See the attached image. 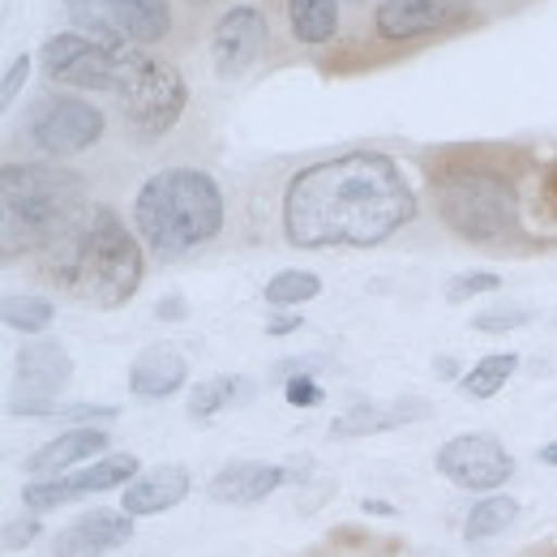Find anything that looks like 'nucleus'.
Wrapping results in <instances>:
<instances>
[{
  "label": "nucleus",
  "mask_w": 557,
  "mask_h": 557,
  "mask_svg": "<svg viewBox=\"0 0 557 557\" xmlns=\"http://www.w3.org/2000/svg\"><path fill=\"white\" fill-rule=\"evenodd\" d=\"M412 219L417 194L382 150L309 163L283 189V232L296 249H373Z\"/></svg>",
  "instance_id": "nucleus-1"
},
{
  "label": "nucleus",
  "mask_w": 557,
  "mask_h": 557,
  "mask_svg": "<svg viewBox=\"0 0 557 557\" xmlns=\"http://www.w3.org/2000/svg\"><path fill=\"white\" fill-rule=\"evenodd\" d=\"M52 278L73 300L95 309H121L141 287V245L138 236L116 219V210L95 207L82 223L48 249Z\"/></svg>",
  "instance_id": "nucleus-2"
},
{
  "label": "nucleus",
  "mask_w": 557,
  "mask_h": 557,
  "mask_svg": "<svg viewBox=\"0 0 557 557\" xmlns=\"http://www.w3.org/2000/svg\"><path fill=\"white\" fill-rule=\"evenodd\" d=\"M4 207V258L52 249L73 223L86 219V181L61 163H4L0 168Z\"/></svg>",
  "instance_id": "nucleus-3"
},
{
  "label": "nucleus",
  "mask_w": 557,
  "mask_h": 557,
  "mask_svg": "<svg viewBox=\"0 0 557 557\" xmlns=\"http://www.w3.org/2000/svg\"><path fill=\"white\" fill-rule=\"evenodd\" d=\"M138 236L163 258H181L223 232V189L198 168H163L138 189Z\"/></svg>",
  "instance_id": "nucleus-4"
},
{
  "label": "nucleus",
  "mask_w": 557,
  "mask_h": 557,
  "mask_svg": "<svg viewBox=\"0 0 557 557\" xmlns=\"http://www.w3.org/2000/svg\"><path fill=\"white\" fill-rule=\"evenodd\" d=\"M433 194L442 223L472 245H497L519 227V194L502 172L459 163L437 176Z\"/></svg>",
  "instance_id": "nucleus-5"
},
{
  "label": "nucleus",
  "mask_w": 557,
  "mask_h": 557,
  "mask_svg": "<svg viewBox=\"0 0 557 557\" xmlns=\"http://www.w3.org/2000/svg\"><path fill=\"white\" fill-rule=\"evenodd\" d=\"M125 121L138 129L141 138H159L168 134L181 112H185V99H189V86L176 65L141 52V48H121L116 52V77H112V90H108Z\"/></svg>",
  "instance_id": "nucleus-6"
},
{
  "label": "nucleus",
  "mask_w": 557,
  "mask_h": 557,
  "mask_svg": "<svg viewBox=\"0 0 557 557\" xmlns=\"http://www.w3.org/2000/svg\"><path fill=\"white\" fill-rule=\"evenodd\" d=\"M99 138H103V112L77 95H52L30 116V141L52 159L82 154Z\"/></svg>",
  "instance_id": "nucleus-7"
},
{
  "label": "nucleus",
  "mask_w": 557,
  "mask_h": 557,
  "mask_svg": "<svg viewBox=\"0 0 557 557\" xmlns=\"http://www.w3.org/2000/svg\"><path fill=\"white\" fill-rule=\"evenodd\" d=\"M437 472L459 488L493 493L515 476V455L488 433H459L437 450Z\"/></svg>",
  "instance_id": "nucleus-8"
},
{
  "label": "nucleus",
  "mask_w": 557,
  "mask_h": 557,
  "mask_svg": "<svg viewBox=\"0 0 557 557\" xmlns=\"http://www.w3.org/2000/svg\"><path fill=\"white\" fill-rule=\"evenodd\" d=\"M44 73L61 86L73 90H112V77H116V52L112 48H99L95 39L86 35H52L39 52Z\"/></svg>",
  "instance_id": "nucleus-9"
},
{
  "label": "nucleus",
  "mask_w": 557,
  "mask_h": 557,
  "mask_svg": "<svg viewBox=\"0 0 557 557\" xmlns=\"http://www.w3.org/2000/svg\"><path fill=\"white\" fill-rule=\"evenodd\" d=\"M271 39V26H267V13L253 9V4H236L227 9L214 30H210V61H214V73L219 77H240L249 70L262 48Z\"/></svg>",
  "instance_id": "nucleus-10"
},
{
  "label": "nucleus",
  "mask_w": 557,
  "mask_h": 557,
  "mask_svg": "<svg viewBox=\"0 0 557 557\" xmlns=\"http://www.w3.org/2000/svg\"><path fill=\"white\" fill-rule=\"evenodd\" d=\"M468 13H472L468 0H382L373 13V26L382 39L408 44V39L437 35V30L468 22Z\"/></svg>",
  "instance_id": "nucleus-11"
},
{
  "label": "nucleus",
  "mask_w": 557,
  "mask_h": 557,
  "mask_svg": "<svg viewBox=\"0 0 557 557\" xmlns=\"http://www.w3.org/2000/svg\"><path fill=\"white\" fill-rule=\"evenodd\" d=\"M134 536V515L125 510H86L77 515L70 528L57 532L52 557H103Z\"/></svg>",
  "instance_id": "nucleus-12"
},
{
  "label": "nucleus",
  "mask_w": 557,
  "mask_h": 557,
  "mask_svg": "<svg viewBox=\"0 0 557 557\" xmlns=\"http://www.w3.org/2000/svg\"><path fill=\"white\" fill-rule=\"evenodd\" d=\"M287 481H296V472H287L278 463H262V459H240V463H227L223 472H214L207 493L219 506H258Z\"/></svg>",
  "instance_id": "nucleus-13"
},
{
  "label": "nucleus",
  "mask_w": 557,
  "mask_h": 557,
  "mask_svg": "<svg viewBox=\"0 0 557 557\" xmlns=\"http://www.w3.org/2000/svg\"><path fill=\"white\" fill-rule=\"evenodd\" d=\"M73 377L70 351L52 339H35L17 351V391L22 399H57Z\"/></svg>",
  "instance_id": "nucleus-14"
},
{
  "label": "nucleus",
  "mask_w": 557,
  "mask_h": 557,
  "mask_svg": "<svg viewBox=\"0 0 557 557\" xmlns=\"http://www.w3.org/2000/svg\"><path fill=\"white\" fill-rule=\"evenodd\" d=\"M189 488H194V476H189L181 463H163V468L141 472L134 485H125V493H121V510L134 515V519L163 515V510H172L176 502H185Z\"/></svg>",
  "instance_id": "nucleus-15"
},
{
  "label": "nucleus",
  "mask_w": 557,
  "mask_h": 557,
  "mask_svg": "<svg viewBox=\"0 0 557 557\" xmlns=\"http://www.w3.org/2000/svg\"><path fill=\"white\" fill-rule=\"evenodd\" d=\"M103 450H108V433H103V429H95V424L65 429V433H57L48 446H39V450L26 459V472H30L35 481H52V476H61L65 468L86 463V459H95V455H103Z\"/></svg>",
  "instance_id": "nucleus-16"
},
{
  "label": "nucleus",
  "mask_w": 557,
  "mask_h": 557,
  "mask_svg": "<svg viewBox=\"0 0 557 557\" xmlns=\"http://www.w3.org/2000/svg\"><path fill=\"white\" fill-rule=\"evenodd\" d=\"M185 377H189L185 356L176 348H168V344L146 348L138 360L129 364V391H134L138 399H172V395L185 386Z\"/></svg>",
  "instance_id": "nucleus-17"
},
{
  "label": "nucleus",
  "mask_w": 557,
  "mask_h": 557,
  "mask_svg": "<svg viewBox=\"0 0 557 557\" xmlns=\"http://www.w3.org/2000/svg\"><path fill=\"white\" fill-rule=\"evenodd\" d=\"M138 455H103L90 468L70 472V476H52V485L61 493V502L86 497V493H108V488H125L138 481Z\"/></svg>",
  "instance_id": "nucleus-18"
},
{
  "label": "nucleus",
  "mask_w": 557,
  "mask_h": 557,
  "mask_svg": "<svg viewBox=\"0 0 557 557\" xmlns=\"http://www.w3.org/2000/svg\"><path fill=\"white\" fill-rule=\"evenodd\" d=\"M112 22L125 30V39H138V44H159L172 26V13H168V0H99Z\"/></svg>",
  "instance_id": "nucleus-19"
},
{
  "label": "nucleus",
  "mask_w": 557,
  "mask_h": 557,
  "mask_svg": "<svg viewBox=\"0 0 557 557\" xmlns=\"http://www.w3.org/2000/svg\"><path fill=\"white\" fill-rule=\"evenodd\" d=\"M429 417V404L417 399H404V404H391V408H373V404H360L331 424V437H360V433H386L395 424H408V420Z\"/></svg>",
  "instance_id": "nucleus-20"
},
{
  "label": "nucleus",
  "mask_w": 557,
  "mask_h": 557,
  "mask_svg": "<svg viewBox=\"0 0 557 557\" xmlns=\"http://www.w3.org/2000/svg\"><path fill=\"white\" fill-rule=\"evenodd\" d=\"M253 377H240V373H223V377H207V382H198L194 386V395H189V417L194 420H210L219 417L223 408H236V404H245V399H253Z\"/></svg>",
  "instance_id": "nucleus-21"
},
{
  "label": "nucleus",
  "mask_w": 557,
  "mask_h": 557,
  "mask_svg": "<svg viewBox=\"0 0 557 557\" xmlns=\"http://www.w3.org/2000/svg\"><path fill=\"white\" fill-rule=\"evenodd\" d=\"M287 26L300 44H331L339 30V0H287Z\"/></svg>",
  "instance_id": "nucleus-22"
},
{
  "label": "nucleus",
  "mask_w": 557,
  "mask_h": 557,
  "mask_svg": "<svg viewBox=\"0 0 557 557\" xmlns=\"http://www.w3.org/2000/svg\"><path fill=\"white\" fill-rule=\"evenodd\" d=\"M519 519V502L510 493H488L481 502H472L468 519H463V536L468 541H488L497 532H506Z\"/></svg>",
  "instance_id": "nucleus-23"
},
{
  "label": "nucleus",
  "mask_w": 557,
  "mask_h": 557,
  "mask_svg": "<svg viewBox=\"0 0 557 557\" xmlns=\"http://www.w3.org/2000/svg\"><path fill=\"white\" fill-rule=\"evenodd\" d=\"M515 369H519V356H515V351H493V356H485L481 364H472V369L459 377V391H463L468 399H493V395L515 377Z\"/></svg>",
  "instance_id": "nucleus-24"
},
{
  "label": "nucleus",
  "mask_w": 557,
  "mask_h": 557,
  "mask_svg": "<svg viewBox=\"0 0 557 557\" xmlns=\"http://www.w3.org/2000/svg\"><path fill=\"white\" fill-rule=\"evenodd\" d=\"M65 9H70L77 35H86V39H95L99 48H112V52L125 48V30L112 22V13H108L99 0H65Z\"/></svg>",
  "instance_id": "nucleus-25"
},
{
  "label": "nucleus",
  "mask_w": 557,
  "mask_h": 557,
  "mask_svg": "<svg viewBox=\"0 0 557 557\" xmlns=\"http://www.w3.org/2000/svg\"><path fill=\"white\" fill-rule=\"evenodd\" d=\"M0 318H4V326H9V331L39 335V331H48V326H52L57 309H52V300H48V296H4Z\"/></svg>",
  "instance_id": "nucleus-26"
},
{
  "label": "nucleus",
  "mask_w": 557,
  "mask_h": 557,
  "mask_svg": "<svg viewBox=\"0 0 557 557\" xmlns=\"http://www.w3.org/2000/svg\"><path fill=\"white\" fill-rule=\"evenodd\" d=\"M262 296H267V305H275V309H296V305L322 296V278L313 275V271H278V275L262 287Z\"/></svg>",
  "instance_id": "nucleus-27"
},
{
  "label": "nucleus",
  "mask_w": 557,
  "mask_h": 557,
  "mask_svg": "<svg viewBox=\"0 0 557 557\" xmlns=\"http://www.w3.org/2000/svg\"><path fill=\"white\" fill-rule=\"evenodd\" d=\"M532 322V313L528 309H485V313H476L472 318V326L481 331V335H502V331H519V326H528Z\"/></svg>",
  "instance_id": "nucleus-28"
},
{
  "label": "nucleus",
  "mask_w": 557,
  "mask_h": 557,
  "mask_svg": "<svg viewBox=\"0 0 557 557\" xmlns=\"http://www.w3.org/2000/svg\"><path fill=\"white\" fill-rule=\"evenodd\" d=\"M497 287H502V278L493 275V271H468V275H455L450 283H446V300L459 305V300H468V296L497 292Z\"/></svg>",
  "instance_id": "nucleus-29"
},
{
  "label": "nucleus",
  "mask_w": 557,
  "mask_h": 557,
  "mask_svg": "<svg viewBox=\"0 0 557 557\" xmlns=\"http://www.w3.org/2000/svg\"><path fill=\"white\" fill-rule=\"evenodd\" d=\"M283 395H287V404H292V408H318V404L326 399V395H322V386H318L309 373H296V377H287Z\"/></svg>",
  "instance_id": "nucleus-30"
},
{
  "label": "nucleus",
  "mask_w": 557,
  "mask_h": 557,
  "mask_svg": "<svg viewBox=\"0 0 557 557\" xmlns=\"http://www.w3.org/2000/svg\"><path fill=\"white\" fill-rule=\"evenodd\" d=\"M35 536H44V523H39V515H26V519H13V523H4V549H26Z\"/></svg>",
  "instance_id": "nucleus-31"
},
{
  "label": "nucleus",
  "mask_w": 557,
  "mask_h": 557,
  "mask_svg": "<svg viewBox=\"0 0 557 557\" xmlns=\"http://www.w3.org/2000/svg\"><path fill=\"white\" fill-rule=\"evenodd\" d=\"M26 73H30V57L22 52L13 65H9V73H4V82H0V103L9 108L13 99H17V90H22V82H26Z\"/></svg>",
  "instance_id": "nucleus-32"
},
{
  "label": "nucleus",
  "mask_w": 557,
  "mask_h": 557,
  "mask_svg": "<svg viewBox=\"0 0 557 557\" xmlns=\"http://www.w3.org/2000/svg\"><path fill=\"white\" fill-rule=\"evenodd\" d=\"M189 309H185V300L181 296H168V300H159L154 305V318H163V322H181Z\"/></svg>",
  "instance_id": "nucleus-33"
},
{
  "label": "nucleus",
  "mask_w": 557,
  "mask_h": 557,
  "mask_svg": "<svg viewBox=\"0 0 557 557\" xmlns=\"http://www.w3.org/2000/svg\"><path fill=\"white\" fill-rule=\"evenodd\" d=\"M313 369H322V356H300V360H283V364H278V373H283V377L313 373Z\"/></svg>",
  "instance_id": "nucleus-34"
},
{
  "label": "nucleus",
  "mask_w": 557,
  "mask_h": 557,
  "mask_svg": "<svg viewBox=\"0 0 557 557\" xmlns=\"http://www.w3.org/2000/svg\"><path fill=\"white\" fill-rule=\"evenodd\" d=\"M305 322H300V313H278L267 322V335H292V331H300Z\"/></svg>",
  "instance_id": "nucleus-35"
},
{
  "label": "nucleus",
  "mask_w": 557,
  "mask_h": 557,
  "mask_svg": "<svg viewBox=\"0 0 557 557\" xmlns=\"http://www.w3.org/2000/svg\"><path fill=\"white\" fill-rule=\"evenodd\" d=\"M364 510H373V515H395V506H391V502H382V497H369V502H364Z\"/></svg>",
  "instance_id": "nucleus-36"
},
{
  "label": "nucleus",
  "mask_w": 557,
  "mask_h": 557,
  "mask_svg": "<svg viewBox=\"0 0 557 557\" xmlns=\"http://www.w3.org/2000/svg\"><path fill=\"white\" fill-rule=\"evenodd\" d=\"M541 459H545V463H554V468H557V442H549V446L541 450Z\"/></svg>",
  "instance_id": "nucleus-37"
},
{
  "label": "nucleus",
  "mask_w": 557,
  "mask_h": 557,
  "mask_svg": "<svg viewBox=\"0 0 557 557\" xmlns=\"http://www.w3.org/2000/svg\"><path fill=\"white\" fill-rule=\"evenodd\" d=\"M189 4H207V0H189Z\"/></svg>",
  "instance_id": "nucleus-38"
}]
</instances>
